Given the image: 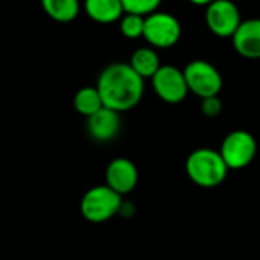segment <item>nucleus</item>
Instances as JSON below:
<instances>
[{
	"label": "nucleus",
	"instance_id": "1",
	"mask_svg": "<svg viewBox=\"0 0 260 260\" xmlns=\"http://www.w3.org/2000/svg\"><path fill=\"white\" fill-rule=\"evenodd\" d=\"M145 79L139 76L126 62L107 66L99 78L96 88L102 98L104 107L117 113L134 108L143 98Z\"/></svg>",
	"mask_w": 260,
	"mask_h": 260
},
{
	"label": "nucleus",
	"instance_id": "2",
	"mask_svg": "<svg viewBox=\"0 0 260 260\" xmlns=\"http://www.w3.org/2000/svg\"><path fill=\"white\" fill-rule=\"evenodd\" d=\"M229 168L219 151L200 148L189 154L186 160V174L192 183L200 187L212 189L222 184L229 175Z\"/></svg>",
	"mask_w": 260,
	"mask_h": 260
},
{
	"label": "nucleus",
	"instance_id": "3",
	"mask_svg": "<svg viewBox=\"0 0 260 260\" xmlns=\"http://www.w3.org/2000/svg\"><path fill=\"white\" fill-rule=\"evenodd\" d=\"M81 215L94 224L105 222L114 218L122 209V195L113 190L110 186H94L88 189L79 204Z\"/></svg>",
	"mask_w": 260,
	"mask_h": 260
},
{
	"label": "nucleus",
	"instance_id": "4",
	"mask_svg": "<svg viewBox=\"0 0 260 260\" xmlns=\"http://www.w3.org/2000/svg\"><path fill=\"white\" fill-rule=\"evenodd\" d=\"M219 154L229 169L239 171L250 166L257 154V143L251 133L236 129L229 133L219 148Z\"/></svg>",
	"mask_w": 260,
	"mask_h": 260
},
{
	"label": "nucleus",
	"instance_id": "5",
	"mask_svg": "<svg viewBox=\"0 0 260 260\" xmlns=\"http://www.w3.org/2000/svg\"><path fill=\"white\" fill-rule=\"evenodd\" d=\"M143 38L157 49H168L181 38V24L169 12H152L145 17Z\"/></svg>",
	"mask_w": 260,
	"mask_h": 260
},
{
	"label": "nucleus",
	"instance_id": "6",
	"mask_svg": "<svg viewBox=\"0 0 260 260\" xmlns=\"http://www.w3.org/2000/svg\"><path fill=\"white\" fill-rule=\"evenodd\" d=\"M189 91L198 98L218 96L222 88V76L219 70L204 59H195L183 70Z\"/></svg>",
	"mask_w": 260,
	"mask_h": 260
},
{
	"label": "nucleus",
	"instance_id": "7",
	"mask_svg": "<svg viewBox=\"0 0 260 260\" xmlns=\"http://www.w3.org/2000/svg\"><path fill=\"white\" fill-rule=\"evenodd\" d=\"M242 18L239 8L232 0H213L206 9V24L218 37L227 38L236 32Z\"/></svg>",
	"mask_w": 260,
	"mask_h": 260
},
{
	"label": "nucleus",
	"instance_id": "8",
	"mask_svg": "<svg viewBox=\"0 0 260 260\" xmlns=\"http://www.w3.org/2000/svg\"><path fill=\"white\" fill-rule=\"evenodd\" d=\"M157 96L166 104H180L187 98L189 87L183 70L174 66H160L151 78Z\"/></svg>",
	"mask_w": 260,
	"mask_h": 260
},
{
	"label": "nucleus",
	"instance_id": "9",
	"mask_svg": "<svg viewBox=\"0 0 260 260\" xmlns=\"http://www.w3.org/2000/svg\"><path fill=\"white\" fill-rule=\"evenodd\" d=\"M139 183L137 166L125 157L111 160L105 169V184L116 190L119 195L131 193Z\"/></svg>",
	"mask_w": 260,
	"mask_h": 260
},
{
	"label": "nucleus",
	"instance_id": "10",
	"mask_svg": "<svg viewBox=\"0 0 260 260\" xmlns=\"http://www.w3.org/2000/svg\"><path fill=\"white\" fill-rule=\"evenodd\" d=\"M235 50L248 59L260 58V18L242 20L232 35Z\"/></svg>",
	"mask_w": 260,
	"mask_h": 260
},
{
	"label": "nucleus",
	"instance_id": "11",
	"mask_svg": "<svg viewBox=\"0 0 260 260\" xmlns=\"http://www.w3.org/2000/svg\"><path fill=\"white\" fill-rule=\"evenodd\" d=\"M120 113L102 107L99 111L87 117V129L96 142H110L120 131Z\"/></svg>",
	"mask_w": 260,
	"mask_h": 260
},
{
	"label": "nucleus",
	"instance_id": "12",
	"mask_svg": "<svg viewBox=\"0 0 260 260\" xmlns=\"http://www.w3.org/2000/svg\"><path fill=\"white\" fill-rule=\"evenodd\" d=\"M84 8L91 20L102 24L114 23L125 14L120 0H85Z\"/></svg>",
	"mask_w": 260,
	"mask_h": 260
},
{
	"label": "nucleus",
	"instance_id": "13",
	"mask_svg": "<svg viewBox=\"0 0 260 260\" xmlns=\"http://www.w3.org/2000/svg\"><path fill=\"white\" fill-rule=\"evenodd\" d=\"M128 64L143 79H146V78L151 79L161 66L160 64V56L152 47H140V49H137L131 55V59H129Z\"/></svg>",
	"mask_w": 260,
	"mask_h": 260
},
{
	"label": "nucleus",
	"instance_id": "14",
	"mask_svg": "<svg viewBox=\"0 0 260 260\" xmlns=\"http://www.w3.org/2000/svg\"><path fill=\"white\" fill-rule=\"evenodd\" d=\"M44 12L58 23L73 21L81 9L79 0H41Z\"/></svg>",
	"mask_w": 260,
	"mask_h": 260
},
{
	"label": "nucleus",
	"instance_id": "15",
	"mask_svg": "<svg viewBox=\"0 0 260 260\" xmlns=\"http://www.w3.org/2000/svg\"><path fill=\"white\" fill-rule=\"evenodd\" d=\"M73 107L79 114L90 117L104 107V102L96 87H82L73 98Z\"/></svg>",
	"mask_w": 260,
	"mask_h": 260
},
{
	"label": "nucleus",
	"instance_id": "16",
	"mask_svg": "<svg viewBox=\"0 0 260 260\" xmlns=\"http://www.w3.org/2000/svg\"><path fill=\"white\" fill-rule=\"evenodd\" d=\"M143 27H145L143 15L125 12L120 17V32L128 40H137V38L143 37Z\"/></svg>",
	"mask_w": 260,
	"mask_h": 260
},
{
	"label": "nucleus",
	"instance_id": "17",
	"mask_svg": "<svg viewBox=\"0 0 260 260\" xmlns=\"http://www.w3.org/2000/svg\"><path fill=\"white\" fill-rule=\"evenodd\" d=\"M123 11L128 14H137V15H149L155 12L161 3V0H120Z\"/></svg>",
	"mask_w": 260,
	"mask_h": 260
},
{
	"label": "nucleus",
	"instance_id": "18",
	"mask_svg": "<svg viewBox=\"0 0 260 260\" xmlns=\"http://www.w3.org/2000/svg\"><path fill=\"white\" fill-rule=\"evenodd\" d=\"M201 111L207 117H216L222 111V101L218 96L203 98V101H201Z\"/></svg>",
	"mask_w": 260,
	"mask_h": 260
},
{
	"label": "nucleus",
	"instance_id": "19",
	"mask_svg": "<svg viewBox=\"0 0 260 260\" xmlns=\"http://www.w3.org/2000/svg\"><path fill=\"white\" fill-rule=\"evenodd\" d=\"M190 3H193V5H197V6H207L210 2H213V0H189Z\"/></svg>",
	"mask_w": 260,
	"mask_h": 260
}]
</instances>
